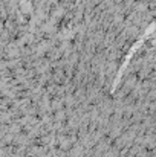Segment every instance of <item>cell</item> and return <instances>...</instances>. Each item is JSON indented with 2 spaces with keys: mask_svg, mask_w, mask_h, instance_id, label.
I'll list each match as a JSON object with an SVG mask.
<instances>
[{
  "mask_svg": "<svg viewBox=\"0 0 156 157\" xmlns=\"http://www.w3.org/2000/svg\"><path fill=\"white\" fill-rule=\"evenodd\" d=\"M152 29H153V26H150V28L147 29V32H146V34H144V35H142V37H141V38L133 44V48L130 49V52L127 53V56H126L124 63L121 64V67H119V70H118V73H116V76H115V82H113V86H112V92H115V90H116V87H118V84H119V81H121V78H122V75H124V72H126V69H127V66H129V61H130V59H132V56L135 55V51L141 46V43L149 37V34L152 32Z\"/></svg>",
  "mask_w": 156,
  "mask_h": 157,
  "instance_id": "6da1fadb",
  "label": "cell"
}]
</instances>
